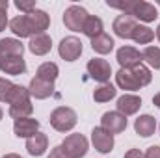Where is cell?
I'll use <instances>...</instances> for the list:
<instances>
[{
    "mask_svg": "<svg viewBox=\"0 0 160 158\" xmlns=\"http://www.w3.org/2000/svg\"><path fill=\"white\" fill-rule=\"evenodd\" d=\"M50 26V17L43 9H34L32 13H22L17 15L15 19L9 21V28L17 37H34L45 34V30Z\"/></svg>",
    "mask_w": 160,
    "mask_h": 158,
    "instance_id": "cell-1",
    "label": "cell"
},
{
    "mask_svg": "<svg viewBox=\"0 0 160 158\" xmlns=\"http://www.w3.org/2000/svg\"><path fill=\"white\" fill-rule=\"evenodd\" d=\"M108 6L121 9L123 13H127V15H130L142 22H153L158 17L157 7L149 2H143V0H125V2H110L108 0Z\"/></svg>",
    "mask_w": 160,
    "mask_h": 158,
    "instance_id": "cell-2",
    "label": "cell"
},
{
    "mask_svg": "<svg viewBox=\"0 0 160 158\" xmlns=\"http://www.w3.org/2000/svg\"><path fill=\"white\" fill-rule=\"evenodd\" d=\"M77 123H78L77 112L69 106H58L50 114V125L58 132H69L77 126Z\"/></svg>",
    "mask_w": 160,
    "mask_h": 158,
    "instance_id": "cell-3",
    "label": "cell"
},
{
    "mask_svg": "<svg viewBox=\"0 0 160 158\" xmlns=\"http://www.w3.org/2000/svg\"><path fill=\"white\" fill-rule=\"evenodd\" d=\"M62 149L65 151V155L69 158H82L88 155L89 143L82 134H69L63 141H62Z\"/></svg>",
    "mask_w": 160,
    "mask_h": 158,
    "instance_id": "cell-4",
    "label": "cell"
},
{
    "mask_svg": "<svg viewBox=\"0 0 160 158\" xmlns=\"http://www.w3.org/2000/svg\"><path fill=\"white\" fill-rule=\"evenodd\" d=\"M88 17L89 15L82 6H69L63 13V24L71 32H80L84 28V22H86Z\"/></svg>",
    "mask_w": 160,
    "mask_h": 158,
    "instance_id": "cell-5",
    "label": "cell"
},
{
    "mask_svg": "<svg viewBox=\"0 0 160 158\" xmlns=\"http://www.w3.org/2000/svg\"><path fill=\"white\" fill-rule=\"evenodd\" d=\"M58 52L62 56V60L65 62H75L78 60L80 54H82V41L75 36H69V37H63L58 45Z\"/></svg>",
    "mask_w": 160,
    "mask_h": 158,
    "instance_id": "cell-6",
    "label": "cell"
},
{
    "mask_svg": "<svg viewBox=\"0 0 160 158\" xmlns=\"http://www.w3.org/2000/svg\"><path fill=\"white\" fill-rule=\"evenodd\" d=\"M88 73L93 80H97L101 84H106L110 80V75H112V67H110V63L106 60L93 58V60L88 62Z\"/></svg>",
    "mask_w": 160,
    "mask_h": 158,
    "instance_id": "cell-7",
    "label": "cell"
},
{
    "mask_svg": "<svg viewBox=\"0 0 160 158\" xmlns=\"http://www.w3.org/2000/svg\"><path fill=\"white\" fill-rule=\"evenodd\" d=\"M91 143H93V147H95L99 153L108 155V153H112V149H114V136H112L110 132H106L104 128L95 126V128L91 130Z\"/></svg>",
    "mask_w": 160,
    "mask_h": 158,
    "instance_id": "cell-8",
    "label": "cell"
},
{
    "mask_svg": "<svg viewBox=\"0 0 160 158\" xmlns=\"http://www.w3.org/2000/svg\"><path fill=\"white\" fill-rule=\"evenodd\" d=\"M101 128H104L112 136L114 134H121L127 128V117L121 116L119 112H106L101 117Z\"/></svg>",
    "mask_w": 160,
    "mask_h": 158,
    "instance_id": "cell-9",
    "label": "cell"
},
{
    "mask_svg": "<svg viewBox=\"0 0 160 158\" xmlns=\"http://www.w3.org/2000/svg\"><path fill=\"white\" fill-rule=\"evenodd\" d=\"M138 26V22H136V19L134 17H130V15H127V13H121L116 17V21H114V24H112V28H114V32H116V36L121 37V39H132V32H134V28Z\"/></svg>",
    "mask_w": 160,
    "mask_h": 158,
    "instance_id": "cell-10",
    "label": "cell"
},
{
    "mask_svg": "<svg viewBox=\"0 0 160 158\" xmlns=\"http://www.w3.org/2000/svg\"><path fill=\"white\" fill-rule=\"evenodd\" d=\"M116 60L121 65V69H132L136 65H140L143 60H142V52L136 50L134 47H121L116 54Z\"/></svg>",
    "mask_w": 160,
    "mask_h": 158,
    "instance_id": "cell-11",
    "label": "cell"
},
{
    "mask_svg": "<svg viewBox=\"0 0 160 158\" xmlns=\"http://www.w3.org/2000/svg\"><path fill=\"white\" fill-rule=\"evenodd\" d=\"M13 132L15 136L19 138H32L34 134L39 132V121L38 119H32V117H22V119H17L13 123Z\"/></svg>",
    "mask_w": 160,
    "mask_h": 158,
    "instance_id": "cell-12",
    "label": "cell"
},
{
    "mask_svg": "<svg viewBox=\"0 0 160 158\" xmlns=\"http://www.w3.org/2000/svg\"><path fill=\"white\" fill-rule=\"evenodd\" d=\"M118 112H119L121 116H134L138 110H140V106H142V99L138 97V95H130V93H125V95H121L119 99H118Z\"/></svg>",
    "mask_w": 160,
    "mask_h": 158,
    "instance_id": "cell-13",
    "label": "cell"
},
{
    "mask_svg": "<svg viewBox=\"0 0 160 158\" xmlns=\"http://www.w3.org/2000/svg\"><path fill=\"white\" fill-rule=\"evenodd\" d=\"M28 91H30V97H36V99H48L52 93H54V82H47V80H41L38 77L30 80V86H28Z\"/></svg>",
    "mask_w": 160,
    "mask_h": 158,
    "instance_id": "cell-14",
    "label": "cell"
},
{
    "mask_svg": "<svg viewBox=\"0 0 160 158\" xmlns=\"http://www.w3.org/2000/svg\"><path fill=\"white\" fill-rule=\"evenodd\" d=\"M22 52H24V45L19 39H13V37L0 39V63L11 56H22Z\"/></svg>",
    "mask_w": 160,
    "mask_h": 158,
    "instance_id": "cell-15",
    "label": "cell"
},
{
    "mask_svg": "<svg viewBox=\"0 0 160 158\" xmlns=\"http://www.w3.org/2000/svg\"><path fill=\"white\" fill-rule=\"evenodd\" d=\"M50 48H52V39H50V36H47V34H39V36L30 37L28 50H30L34 56H45V54L50 52Z\"/></svg>",
    "mask_w": 160,
    "mask_h": 158,
    "instance_id": "cell-16",
    "label": "cell"
},
{
    "mask_svg": "<svg viewBox=\"0 0 160 158\" xmlns=\"http://www.w3.org/2000/svg\"><path fill=\"white\" fill-rule=\"evenodd\" d=\"M0 71L6 73V75H13V77H19L22 73H26V62L22 56H11L8 60H4L0 63Z\"/></svg>",
    "mask_w": 160,
    "mask_h": 158,
    "instance_id": "cell-17",
    "label": "cell"
},
{
    "mask_svg": "<svg viewBox=\"0 0 160 158\" xmlns=\"http://www.w3.org/2000/svg\"><path fill=\"white\" fill-rule=\"evenodd\" d=\"M47 149H48V138H47V134H43V132H38V134H34L32 138L26 140V151H28L32 156H41V155H45Z\"/></svg>",
    "mask_w": 160,
    "mask_h": 158,
    "instance_id": "cell-18",
    "label": "cell"
},
{
    "mask_svg": "<svg viewBox=\"0 0 160 158\" xmlns=\"http://www.w3.org/2000/svg\"><path fill=\"white\" fill-rule=\"evenodd\" d=\"M116 82L125 91H138V89H142V86L138 84V80H136L134 73L130 69H119L116 73Z\"/></svg>",
    "mask_w": 160,
    "mask_h": 158,
    "instance_id": "cell-19",
    "label": "cell"
},
{
    "mask_svg": "<svg viewBox=\"0 0 160 158\" xmlns=\"http://www.w3.org/2000/svg\"><path fill=\"white\" fill-rule=\"evenodd\" d=\"M155 128H157V121L153 116L145 114V116H140V117L134 121V130L136 134H140L142 138H149L155 134Z\"/></svg>",
    "mask_w": 160,
    "mask_h": 158,
    "instance_id": "cell-20",
    "label": "cell"
},
{
    "mask_svg": "<svg viewBox=\"0 0 160 158\" xmlns=\"http://www.w3.org/2000/svg\"><path fill=\"white\" fill-rule=\"evenodd\" d=\"M102 30H104V24H102V21H101L99 17H95V15H89V17L86 19V22H84V28H82L84 36H88L89 39H95L97 36H101Z\"/></svg>",
    "mask_w": 160,
    "mask_h": 158,
    "instance_id": "cell-21",
    "label": "cell"
},
{
    "mask_svg": "<svg viewBox=\"0 0 160 158\" xmlns=\"http://www.w3.org/2000/svg\"><path fill=\"white\" fill-rule=\"evenodd\" d=\"M91 48L97 52V54H110L114 50V39L108 36V34H101L97 36L95 39H91Z\"/></svg>",
    "mask_w": 160,
    "mask_h": 158,
    "instance_id": "cell-22",
    "label": "cell"
},
{
    "mask_svg": "<svg viewBox=\"0 0 160 158\" xmlns=\"http://www.w3.org/2000/svg\"><path fill=\"white\" fill-rule=\"evenodd\" d=\"M116 95H118V89H116L110 82L101 84V86L93 91V99H95V102H108V101H112Z\"/></svg>",
    "mask_w": 160,
    "mask_h": 158,
    "instance_id": "cell-23",
    "label": "cell"
},
{
    "mask_svg": "<svg viewBox=\"0 0 160 158\" xmlns=\"http://www.w3.org/2000/svg\"><path fill=\"white\" fill-rule=\"evenodd\" d=\"M58 75H60L58 65L54 62H45V63H41L39 67H38V75L36 77L41 80H47V82H54V80L58 78Z\"/></svg>",
    "mask_w": 160,
    "mask_h": 158,
    "instance_id": "cell-24",
    "label": "cell"
},
{
    "mask_svg": "<svg viewBox=\"0 0 160 158\" xmlns=\"http://www.w3.org/2000/svg\"><path fill=\"white\" fill-rule=\"evenodd\" d=\"M142 60L149 67L160 69V47H145L142 52Z\"/></svg>",
    "mask_w": 160,
    "mask_h": 158,
    "instance_id": "cell-25",
    "label": "cell"
},
{
    "mask_svg": "<svg viewBox=\"0 0 160 158\" xmlns=\"http://www.w3.org/2000/svg\"><path fill=\"white\" fill-rule=\"evenodd\" d=\"M132 39L140 45H147L155 39V32L149 28V26H143V24H138L132 32Z\"/></svg>",
    "mask_w": 160,
    "mask_h": 158,
    "instance_id": "cell-26",
    "label": "cell"
},
{
    "mask_svg": "<svg viewBox=\"0 0 160 158\" xmlns=\"http://www.w3.org/2000/svg\"><path fill=\"white\" fill-rule=\"evenodd\" d=\"M34 112V104L32 101H26V102H21V104H13L9 106V116L15 119H22V117H30V114Z\"/></svg>",
    "mask_w": 160,
    "mask_h": 158,
    "instance_id": "cell-27",
    "label": "cell"
},
{
    "mask_svg": "<svg viewBox=\"0 0 160 158\" xmlns=\"http://www.w3.org/2000/svg\"><path fill=\"white\" fill-rule=\"evenodd\" d=\"M130 71L134 73V77H136V80H138V84H140L142 87H143V86H147V84H151V80H153V75H151L149 67H145L143 63H140V65L132 67Z\"/></svg>",
    "mask_w": 160,
    "mask_h": 158,
    "instance_id": "cell-28",
    "label": "cell"
},
{
    "mask_svg": "<svg viewBox=\"0 0 160 158\" xmlns=\"http://www.w3.org/2000/svg\"><path fill=\"white\" fill-rule=\"evenodd\" d=\"M13 89H15L13 82H9L8 78H0V102H8Z\"/></svg>",
    "mask_w": 160,
    "mask_h": 158,
    "instance_id": "cell-29",
    "label": "cell"
},
{
    "mask_svg": "<svg viewBox=\"0 0 160 158\" xmlns=\"http://www.w3.org/2000/svg\"><path fill=\"white\" fill-rule=\"evenodd\" d=\"M15 7L17 9H21V11H24V13H32L34 9H36V2H24V0H17L15 2Z\"/></svg>",
    "mask_w": 160,
    "mask_h": 158,
    "instance_id": "cell-30",
    "label": "cell"
},
{
    "mask_svg": "<svg viewBox=\"0 0 160 158\" xmlns=\"http://www.w3.org/2000/svg\"><path fill=\"white\" fill-rule=\"evenodd\" d=\"M47 158H69V156L65 155V151L62 149V145H58V147H54V149L50 151V155Z\"/></svg>",
    "mask_w": 160,
    "mask_h": 158,
    "instance_id": "cell-31",
    "label": "cell"
},
{
    "mask_svg": "<svg viewBox=\"0 0 160 158\" xmlns=\"http://www.w3.org/2000/svg\"><path fill=\"white\" fill-rule=\"evenodd\" d=\"M145 158H160V147L158 145H151L147 151H145Z\"/></svg>",
    "mask_w": 160,
    "mask_h": 158,
    "instance_id": "cell-32",
    "label": "cell"
},
{
    "mask_svg": "<svg viewBox=\"0 0 160 158\" xmlns=\"http://www.w3.org/2000/svg\"><path fill=\"white\" fill-rule=\"evenodd\" d=\"M123 158H145V156H143V153L140 149H128Z\"/></svg>",
    "mask_w": 160,
    "mask_h": 158,
    "instance_id": "cell-33",
    "label": "cell"
},
{
    "mask_svg": "<svg viewBox=\"0 0 160 158\" xmlns=\"http://www.w3.org/2000/svg\"><path fill=\"white\" fill-rule=\"evenodd\" d=\"M8 24H9V22H8V15H6V13H0V32L6 30Z\"/></svg>",
    "mask_w": 160,
    "mask_h": 158,
    "instance_id": "cell-34",
    "label": "cell"
},
{
    "mask_svg": "<svg viewBox=\"0 0 160 158\" xmlns=\"http://www.w3.org/2000/svg\"><path fill=\"white\" fill-rule=\"evenodd\" d=\"M8 7H9V2L8 0H0V13H8Z\"/></svg>",
    "mask_w": 160,
    "mask_h": 158,
    "instance_id": "cell-35",
    "label": "cell"
},
{
    "mask_svg": "<svg viewBox=\"0 0 160 158\" xmlns=\"http://www.w3.org/2000/svg\"><path fill=\"white\" fill-rule=\"evenodd\" d=\"M153 104H155L157 108H160V93H157V95L153 97Z\"/></svg>",
    "mask_w": 160,
    "mask_h": 158,
    "instance_id": "cell-36",
    "label": "cell"
},
{
    "mask_svg": "<svg viewBox=\"0 0 160 158\" xmlns=\"http://www.w3.org/2000/svg\"><path fill=\"white\" fill-rule=\"evenodd\" d=\"M2 158H21V156L15 155V153H9V155H6V156H2Z\"/></svg>",
    "mask_w": 160,
    "mask_h": 158,
    "instance_id": "cell-37",
    "label": "cell"
},
{
    "mask_svg": "<svg viewBox=\"0 0 160 158\" xmlns=\"http://www.w3.org/2000/svg\"><path fill=\"white\" fill-rule=\"evenodd\" d=\"M157 37H158V41H160V24H158V28H157Z\"/></svg>",
    "mask_w": 160,
    "mask_h": 158,
    "instance_id": "cell-38",
    "label": "cell"
},
{
    "mask_svg": "<svg viewBox=\"0 0 160 158\" xmlns=\"http://www.w3.org/2000/svg\"><path fill=\"white\" fill-rule=\"evenodd\" d=\"M2 117H4V112H2V108H0V121H2Z\"/></svg>",
    "mask_w": 160,
    "mask_h": 158,
    "instance_id": "cell-39",
    "label": "cell"
}]
</instances>
